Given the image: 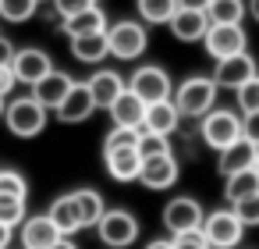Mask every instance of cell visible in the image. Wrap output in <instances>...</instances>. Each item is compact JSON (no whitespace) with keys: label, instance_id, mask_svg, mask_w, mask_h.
Wrapping results in <instances>:
<instances>
[{"label":"cell","instance_id":"obj_23","mask_svg":"<svg viewBox=\"0 0 259 249\" xmlns=\"http://www.w3.org/2000/svg\"><path fill=\"white\" fill-rule=\"evenodd\" d=\"M47 217L54 221V228H57L61 235H75V231H82V217H78V206H75L71 192H68V196H57L54 206L47 210Z\"/></svg>","mask_w":259,"mask_h":249},{"label":"cell","instance_id":"obj_20","mask_svg":"<svg viewBox=\"0 0 259 249\" xmlns=\"http://www.w3.org/2000/svg\"><path fill=\"white\" fill-rule=\"evenodd\" d=\"M181 114L174 107V100H160V103H146V118H142V132H156V135H170L178 128Z\"/></svg>","mask_w":259,"mask_h":249},{"label":"cell","instance_id":"obj_33","mask_svg":"<svg viewBox=\"0 0 259 249\" xmlns=\"http://www.w3.org/2000/svg\"><path fill=\"white\" fill-rule=\"evenodd\" d=\"M0 196L25 199V196H29V182H25V174H18V171H0Z\"/></svg>","mask_w":259,"mask_h":249},{"label":"cell","instance_id":"obj_6","mask_svg":"<svg viewBox=\"0 0 259 249\" xmlns=\"http://www.w3.org/2000/svg\"><path fill=\"white\" fill-rule=\"evenodd\" d=\"M128 89L142 100V103H160V100H170L174 96V86H170V75L156 64H146L139 68L132 79H128Z\"/></svg>","mask_w":259,"mask_h":249},{"label":"cell","instance_id":"obj_46","mask_svg":"<svg viewBox=\"0 0 259 249\" xmlns=\"http://www.w3.org/2000/svg\"><path fill=\"white\" fill-rule=\"evenodd\" d=\"M4 107H8V103H4V96H0V118H4Z\"/></svg>","mask_w":259,"mask_h":249},{"label":"cell","instance_id":"obj_40","mask_svg":"<svg viewBox=\"0 0 259 249\" xmlns=\"http://www.w3.org/2000/svg\"><path fill=\"white\" fill-rule=\"evenodd\" d=\"M15 86H18V82H15V72H11V68H0V96H8Z\"/></svg>","mask_w":259,"mask_h":249},{"label":"cell","instance_id":"obj_22","mask_svg":"<svg viewBox=\"0 0 259 249\" xmlns=\"http://www.w3.org/2000/svg\"><path fill=\"white\" fill-rule=\"evenodd\" d=\"M71 57L82 64H100L103 57H110L107 47V32H89V36H71Z\"/></svg>","mask_w":259,"mask_h":249},{"label":"cell","instance_id":"obj_47","mask_svg":"<svg viewBox=\"0 0 259 249\" xmlns=\"http://www.w3.org/2000/svg\"><path fill=\"white\" fill-rule=\"evenodd\" d=\"M252 167H255V174H259V153H255V164H252Z\"/></svg>","mask_w":259,"mask_h":249},{"label":"cell","instance_id":"obj_16","mask_svg":"<svg viewBox=\"0 0 259 249\" xmlns=\"http://www.w3.org/2000/svg\"><path fill=\"white\" fill-rule=\"evenodd\" d=\"M255 153H259V150L241 135V139H234L231 146H224V150H220L217 171H220L224 178H227V174H234V171H245V167H252V164H255Z\"/></svg>","mask_w":259,"mask_h":249},{"label":"cell","instance_id":"obj_32","mask_svg":"<svg viewBox=\"0 0 259 249\" xmlns=\"http://www.w3.org/2000/svg\"><path fill=\"white\" fill-rule=\"evenodd\" d=\"M139 157L146 160V157H160V153H170V143H167V135H156V132H142L139 135Z\"/></svg>","mask_w":259,"mask_h":249},{"label":"cell","instance_id":"obj_34","mask_svg":"<svg viewBox=\"0 0 259 249\" xmlns=\"http://www.w3.org/2000/svg\"><path fill=\"white\" fill-rule=\"evenodd\" d=\"M238 107L245 111V114H252V111H259V75H252L248 82H241L238 89Z\"/></svg>","mask_w":259,"mask_h":249},{"label":"cell","instance_id":"obj_14","mask_svg":"<svg viewBox=\"0 0 259 249\" xmlns=\"http://www.w3.org/2000/svg\"><path fill=\"white\" fill-rule=\"evenodd\" d=\"M93 111H96V103H93V93H89V86H85V82H75V86L68 89V96L61 100V107H57V118H61L64 125H78V121H85Z\"/></svg>","mask_w":259,"mask_h":249},{"label":"cell","instance_id":"obj_42","mask_svg":"<svg viewBox=\"0 0 259 249\" xmlns=\"http://www.w3.org/2000/svg\"><path fill=\"white\" fill-rule=\"evenodd\" d=\"M50 249H78V245H75V242H71L68 235H61V238H57V242H54Z\"/></svg>","mask_w":259,"mask_h":249},{"label":"cell","instance_id":"obj_38","mask_svg":"<svg viewBox=\"0 0 259 249\" xmlns=\"http://www.w3.org/2000/svg\"><path fill=\"white\" fill-rule=\"evenodd\" d=\"M241 135L259 150V111H252V114H245V121H241Z\"/></svg>","mask_w":259,"mask_h":249},{"label":"cell","instance_id":"obj_21","mask_svg":"<svg viewBox=\"0 0 259 249\" xmlns=\"http://www.w3.org/2000/svg\"><path fill=\"white\" fill-rule=\"evenodd\" d=\"M85 86H89V93H93V103H96V107H103V111H107L121 93H124V79H121L117 72H110V68L96 72Z\"/></svg>","mask_w":259,"mask_h":249},{"label":"cell","instance_id":"obj_15","mask_svg":"<svg viewBox=\"0 0 259 249\" xmlns=\"http://www.w3.org/2000/svg\"><path fill=\"white\" fill-rule=\"evenodd\" d=\"M167 25H170L174 40H181V43H195V40H202V36L209 32L206 11H188V8H178L174 18H170Z\"/></svg>","mask_w":259,"mask_h":249},{"label":"cell","instance_id":"obj_24","mask_svg":"<svg viewBox=\"0 0 259 249\" xmlns=\"http://www.w3.org/2000/svg\"><path fill=\"white\" fill-rule=\"evenodd\" d=\"M64 32H68V40L71 36H89V32H107V15L96 4H89L85 11L64 18Z\"/></svg>","mask_w":259,"mask_h":249},{"label":"cell","instance_id":"obj_12","mask_svg":"<svg viewBox=\"0 0 259 249\" xmlns=\"http://www.w3.org/2000/svg\"><path fill=\"white\" fill-rule=\"evenodd\" d=\"M252 75H259V72H255V61H252L248 54H234V57H220V61H217L213 82H217V89H220V86L238 89V86L248 82Z\"/></svg>","mask_w":259,"mask_h":249},{"label":"cell","instance_id":"obj_31","mask_svg":"<svg viewBox=\"0 0 259 249\" xmlns=\"http://www.w3.org/2000/svg\"><path fill=\"white\" fill-rule=\"evenodd\" d=\"M25 221V199H15V196H0V224L8 228H18Z\"/></svg>","mask_w":259,"mask_h":249},{"label":"cell","instance_id":"obj_3","mask_svg":"<svg viewBox=\"0 0 259 249\" xmlns=\"http://www.w3.org/2000/svg\"><path fill=\"white\" fill-rule=\"evenodd\" d=\"M107 47H110V57L117 61H135L142 57L146 50V29L142 22H117V25H107Z\"/></svg>","mask_w":259,"mask_h":249},{"label":"cell","instance_id":"obj_5","mask_svg":"<svg viewBox=\"0 0 259 249\" xmlns=\"http://www.w3.org/2000/svg\"><path fill=\"white\" fill-rule=\"evenodd\" d=\"M202 235H206L209 249H231L241 242L245 224L238 221L234 210H213L209 217H202Z\"/></svg>","mask_w":259,"mask_h":249},{"label":"cell","instance_id":"obj_19","mask_svg":"<svg viewBox=\"0 0 259 249\" xmlns=\"http://www.w3.org/2000/svg\"><path fill=\"white\" fill-rule=\"evenodd\" d=\"M110 111V118H114V125H121V128H142V118H146V103L124 86V93L107 107Z\"/></svg>","mask_w":259,"mask_h":249},{"label":"cell","instance_id":"obj_9","mask_svg":"<svg viewBox=\"0 0 259 249\" xmlns=\"http://www.w3.org/2000/svg\"><path fill=\"white\" fill-rule=\"evenodd\" d=\"M206 50L220 61V57H234V54H245V29L241 25H209V32L202 36Z\"/></svg>","mask_w":259,"mask_h":249},{"label":"cell","instance_id":"obj_26","mask_svg":"<svg viewBox=\"0 0 259 249\" xmlns=\"http://www.w3.org/2000/svg\"><path fill=\"white\" fill-rule=\"evenodd\" d=\"M206 18H209V25H241L245 0H209Z\"/></svg>","mask_w":259,"mask_h":249},{"label":"cell","instance_id":"obj_13","mask_svg":"<svg viewBox=\"0 0 259 249\" xmlns=\"http://www.w3.org/2000/svg\"><path fill=\"white\" fill-rule=\"evenodd\" d=\"M71 86H75V79H71L68 72H57V68H54V72H47V75L32 86V96H36L47 111H57V107H61V100L68 96V89H71Z\"/></svg>","mask_w":259,"mask_h":249},{"label":"cell","instance_id":"obj_1","mask_svg":"<svg viewBox=\"0 0 259 249\" xmlns=\"http://www.w3.org/2000/svg\"><path fill=\"white\" fill-rule=\"evenodd\" d=\"M47 118L50 114L36 96H18L4 107V121L11 128V135H18V139H36L47 128Z\"/></svg>","mask_w":259,"mask_h":249},{"label":"cell","instance_id":"obj_18","mask_svg":"<svg viewBox=\"0 0 259 249\" xmlns=\"http://www.w3.org/2000/svg\"><path fill=\"white\" fill-rule=\"evenodd\" d=\"M57 238H61V231L54 228V221H50L47 214L22 221V245H25V249H50Z\"/></svg>","mask_w":259,"mask_h":249},{"label":"cell","instance_id":"obj_17","mask_svg":"<svg viewBox=\"0 0 259 249\" xmlns=\"http://www.w3.org/2000/svg\"><path fill=\"white\" fill-rule=\"evenodd\" d=\"M107 160V174L114 182H139V167H142V157L135 146H124V150H110L103 153Z\"/></svg>","mask_w":259,"mask_h":249},{"label":"cell","instance_id":"obj_25","mask_svg":"<svg viewBox=\"0 0 259 249\" xmlns=\"http://www.w3.org/2000/svg\"><path fill=\"white\" fill-rule=\"evenodd\" d=\"M71 199H75V206H78V217H82V228H96V221L103 217V196L96 192V189H75L71 192Z\"/></svg>","mask_w":259,"mask_h":249},{"label":"cell","instance_id":"obj_10","mask_svg":"<svg viewBox=\"0 0 259 249\" xmlns=\"http://www.w3.org/2000/svg\"><path fill=\"white\" fill-rule=\"evenodd\" d=\"M181 167L174 160V153H160V157H146L142 167H139V182L146 189H170L178 182Z\"/></svg>","mask_w":259,"mask_h":249},{"label":"cell","instance_id":"obj_2","mask_svg":"<svg viewBox=\"0 0 259 249\" xmlns=\"http://www.w3.org/2000/svg\"><path fill=\"white\" fill-rule=\"evenodd\" d=\"M174 107H178V114L181 118H202L206 111H213V100H217V82L213 79H202V75H195V79H185L178 89H174Z\"/></svg>","mask_w":259,"mask_h":249},{"label":"cell","instance_id":"obj_11","mask_svg":"<svg viewBox=\"0 0 259 249\" xmlns=\"http://www.w3.org/2000/svg\"><path fill=\"white\" fill-rule=\"evenodd\" d=\"M202 206L195 203V199H188V196H178V199H170L167 203V210H163V224L170 228V235H178V231H192V228H202Z\"/></svg>","mask_w":259,"mask_h":249},{"label":"cell","instance_id":"obj_4","mask_svg":"<svg viewBox=\"0 0 259 249\" xmlns=\"http://www.w3.org/2000/svg\"><path fill=\"white\" fill-rule=\"evenodd\" d=\"M96 231H100V242L110 245V249H128L135 238H139V221L128 214V210H103V217L96 221Z\"/></svg>","mask_w":259,"mask_h":249},{"label":"cell","instance_id":"obj_28","mask_svg":"<svg viewBox=\"0 0 259 249\" xmlns=\"http://www.w3.org/2000/svg\"><path fill=\"white\" fill-rule=\"evenodd\" d=\"M139 8V18L149 22V25H167L178 11V0H135Z\"/></svg>","mask_w":259,"mask_h":249},{"label":"cell","instance_id":"obj_43","mask_svg":"<svg viewBox=\"0 0 259 249\" xmlns=\"http://www.w3.org/2000/svg\"><path fill=\"white\" fill-rule=\"evenodd\" d=\"M8 242H11V228L0 224V249H8Z\"/></svg>","mask_w":259,"mask_h":249},{"label":"cell","instance_id":"obj_36","mask_svg":"<svg viewBox=\"0 0 259 249\" xmlns=\"http://www.w3.org/2000/svg\"><path fill=\"white\" fill-rule=\"evenodd\" d=\"M170 245H174V249H209V242H206L202 228H192V231H178V235L170 238Z\"/></svg>","mask_w":259,"mask_h":249},{"label":"cell","instance_id":"obj_35","mask_svg":"<svg viewBox=\"0 0 259 249\" xmlns=\"http://www.w3.org/2000/svg\"><path fill=\"white\" fill-rule=\"evenodd\" d=\"M231 210L238 214L241 224H259V192H252V196H245V199H234Z\"/></svg>","mask_w":259,"mask_h":249},{"label":"cell","instance_id":"obj_29","mask_svg":"<svg viewBox=\"0 0 259 249\" xmlns=\"http://www.w3.org/2000/svg\"><path fill=\"white\" fill-rule=\"evenodd\" d=\"M36 8H39V0H0V18L22 25L36 15Z\"/></svg>","mask_w":259,"mask_h":249},{"label":"cell","instance_id":"obj_37","mask_svg":"<svg viewBox=\"0 0 259 249\" xmlns=\"http://www.w3.org/2000/svg\"><path fill=\"white\" fill-rule=\"evenodd\" d=\"M89 4H96V0H54V11H57L61 18H71V15L85 11Z\"/></svg>","mask_w":259,"mask_h":249},{"label":"cell","instance_id":"obj_39","mask_svg":"<svg viewBox=\"0 0 259 249\" xmlns=\"http://www.w3.org/2000/svg\"><path fill=\"white\" fill-rule=\"evenodd\" d=\"M11 61H15V43L8 36H0V68H11Z\"/></svg>","mask_w":259,"mask_h":249},{"label":"cell","instance_id":"obj_44","mask_svg":"<svg viewBox=\"0 0 259 249\" xmlns=\"http://www.w3.org/2000/svg\"><path fill=\"white\" fill-rule=\"evenodd\" d=\"M146 249H174V245H170V242H163V238H156V242H149Z\"/></svg>","mask_w":259,"mask_h":249},{"label":"cell","instance_id":"obj_41","mask_svg":"<svg viewBox=\"0 0 259 249\" xmlns=\"http://www.w3.org/2000/svg\"><path fill=\"white\" fill-rule=\"evenodd\" d=\"M178 8H188V11H206L209 0H178Z\"/></svg>","mask_w":259,"mask_h":249},{"label":"cell","instance_id":"obj_30","mask_svg":"<svg viewBox=\"0 0 259 249\" xmlns=\"http://www.w3.org/2000/svg\"><path fill=\"white\" fill-rule=\"evenodd\" d=\"M139 135H142V128H121V125H114L107 132V139H103V153L124 150V146H139Z\"/></svg>","mask_w":259,"mask_h":249},{"label":"cell","instance_id":"obj_7","mask_svg":"<svg viewBox=\"0 0 259 249\" xmlns=\"http://www.w3.org/2000/svg\"><path fill=\"white\" fill-rule=\"evenodd\" d=\"M234 139H241V121L231 111H206L202 114V143L213 150L231 146Z\"/></svg>","mask_w":259,"mask_h":249},{"label":"cell","instance_id":"obj_8","mask_svg":"<svg viewBox=\"0 0 259 249\" xmlns=\"http://www.w3.org/2000/svg\"><path fill=\"white\" fill-rule=\"evenodd\" d=\"M11 72H15V82L36 86L47 72H54V61H50V54H47V50H39V47H25V50H15Z\"/></svg>","mask_w":259,"mask_h":249},{"label":"cell","instance_id":"obj_45","mask_svg":"<svg viewBox=\"0 0 259 249\" xmlns=\"http://www.w3.org/2000/svg\"><path fill=\"white\" fill-rule=\"evenodd\" d=\"M248 11H252V18L259 22V0H248Z\"/></svg>","mask_w":259,"mask_h":249},{"label":"cell","instance_id":"obj_27","mask_svg":"<svg viewBox=\"0 0 259 249\" xmlns=\"http://www.w3.org/2000/svg\"><path fill=\"white\" fill-rule=\"evenodd\" d=\"M252 192H259V174H255V167H245V171L227 174V182H224V196H227V203L245 199V196H252Z\"/></svg>","mask_w":259,"mask_h":249}]
</instances>
